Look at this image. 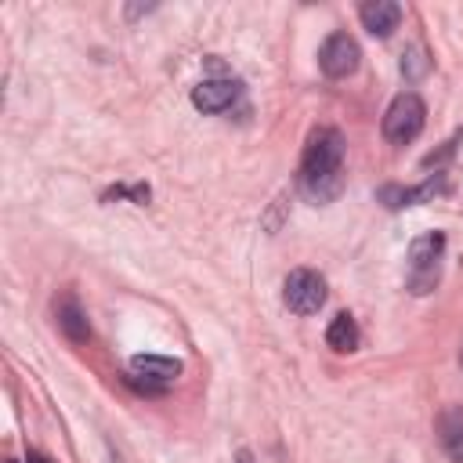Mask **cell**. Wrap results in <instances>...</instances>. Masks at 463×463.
<instances>
[{
  "label": "cell",
  "instance_id": "obj_3",
  "mask_svg": "<svg viewBox=\"0 0 463 463\" xmlns=\"http://www.w3.org/2000/svg\"><path fill=\"white\" fill-rule=\"evenodd\" d=\"M423 123H427V105H423V98L412 94V90H402V94L387 105V112H383V137H387L391 145H409L412 137H420Z\"/></svg>",
  "mask_w": 463,
  "mask_h": 463
},
{
  "label": "cell",
  "instance_id": "obj_6",
  "mask_svg": "<svg viewBox=\"0 0 463 463\" xmlns=\"http://www.w3.org/2000/svg\"><path fill=\"white\" fill-rule=\"evenodd\" d=\"M362 61V51H358V40L351 33H329L318 47V69L329 76V80H344L358 69Z\"/></svg>",
  "mask_w": 463,
  "mask_h": 463
},
{
  "label": "cell",
  "instance_id": "obj_4",
  "mask_svg": "<svg viewBox=\"0 0 463 463\" xmlns=\"http://www.w3.org/2000/svg\"><path fill=\"white\" fill-rule=\"evenodd\" d=\"M282 300L293 315H315L326 304V279L311 268H293L282 282Z\"/></svg>",
  "mask_w": 463,
  "mask_h": 463
},
{
  "label": "cell",
  "instance_id": "obj_9",
  "mask_svg": "<svg viewBox=\"0 0 463 463\" xmlns=\"http://www.w3.org/2000/svg\"><path fill=\"white\" fill-rule=\"evenodd\" d=\"M358 18H362V25L373 33V36H391L394 29H398V22H402V7L394 4V0H369V4H362L358 7Z\"/></svg>",
  "mask_w": 463,
  "mask_h": 463
},
{
  "label": "cell",
  "instance_id": "obj_16",
  "mask_svg": "<svg viewBox=\"0 0 463 463\" xmlns=\"http://www.w3.org/2000/svg\"><path fill=\"white\" fill-rule=\"evenodd\" d=\"M459 365H463V347H459Z\"/></svg>",
  "mask_w": 463,
  "mask_h": 463
},
{
  "label": "cell",
  "instance_id": "obj_10",
  "mask_svg": "<svg viewBox=\"0 0 463 463\" xmlns=\"http://www.w3.org/2000/svg\"><path fill=\"white\" fill-rule=\"evenodd\" d=\"M438 441L452 463H463V405H449L438 416Z\"/></svg>",
  "mask_w": 463,
  "mask_h": 463
},
{
  "label": "cell",
  "instance_id": "obj_2",
  "mask_svg": "<svg viewBox=\"0 0 463 463\" xmlns=\"http://www.w3.org/2000/svg\"><path fill=\"white\" fill-rule=\"evenodd\" d=\"M441 253H445V235L441 232H427L420 239H412L409 246V271H405V286L416 297H427L438 279H441Z\"/></svg>",
  "mask_w": 463,
  "mask_h": 463
},
{
  "label": "cell",
  "instance_id": "obj_11",
  "mask_svg": "<svg viewBox=\"0 0 463 463\" xmlns=\"http://www.w3.org/2000/svg\"><path fill=\"white\" fill-rule=\"evenodd\" d=\"M434 192H445V177H441V174H438L434 181L420 184V188H398V184H383V188H380V199H383L391 210H402V206H416V203L430 199Z\"/></svg>",
  "mask_w": 463,
  "mask_h": 463
},
{
  "label": "cell",
  "instance_id": "obj_12",
  "mask_svg": "<svg viewBox=\"0 0 463 463\" xmlns=\"http://www.w3.org/2000/svg\"><path fill=\"white\" fill-rule=\"evenodd\" d=\"M358 340H362V333H358V322H354L347 311H340V315L329 322V329H326V344H329L333 351H340V354L354 351V347H358Z\"/></svg>",
  "mask_w": 463,
  "mask_h": 463
},
{
  "label": "cell",
  "instance_id": "obj_8",
  "mask_svg": "<svg viewBox=\"0 0 463 463\" xmlns=\"http://www.w3.org/2000/svg\"><path fill=\"white\" fill-rule=\"evenodd\" d=\"M54 322H58V329H61L65 340H72V344H87L90 340L87 311L80 307V300L72 293H65L61 300H54Z\"/></svg>",
  "mask_w": 463,
  "mask_h": 463
},
{
  "label": "cell",
  "instance_id": "obj_5",
  "mask_svg": "<svg viewBox=\"0 0 463 463\" xmlns=\"http://www.w3.org/2000/svg\"><path fill=\"white\" fill-rule=\"evenodd\" d=\"M181 362L177 358H163V354H134L130 358V373L127 383H134L145 394H163L177 376H181Z\"/></svg>",
  "mask_w": 463,
  "mask_h": 463
},
{
  "label": "cell",
  "instance_id": "obj_15",
  "mask_svg": "<svg viewBox=\"0 0 463 463\" xmlns=\"http://www.w3.org/2000/svg\"><path fill=\"white\" fill-rule=\"evenodd\" d=\"M235 463H253V452H250V449H239V452H235Z\"/></svg>",
  "mask_w": 463,
  "mask_h": 463
},
{
  "label": "cell",
  "instance_id": "obj_13",
  "mask_svg": "<svg viewBox=\"0 0 463 463\" xmlns=\"http://www.w3.org/2000/svg\"><path fill=\"white\" fill-rule=\"evenodd\" d=\"M427 72V54L420 51V47H409L405 54H402V76L405 80H420Z\"/></svg>",
  "mask_w": 463,
  "mask_h": 463
},
{
  "label": "cell",
  "instance_id": "obj_14",
  "mask_svg": "<svg viewBox=\"0 0 463 463\" xmlns=\"http://www.w3.org/2000/svg\"><path fill=\"white\" fill-rule=\"evenodd\" d=\"M25 463H51V456H43V452H29Z\"/></svg>",
  "mask_w": 463,
  "mask_h": 463
},
{
  "label": "cell",
  "instance_id": "obj_7",
  "mask_svg": "<svg viewBox=\"0 0 463 463\" xmlns=\"http://www.w3.org/2000/svg\"><path fill=\"white\" fill-rule=\"evenodd\" d=\"M239 98V80L232 76H206L192 87V105L203 112H224Z\"/></svg>",
  "mask_w": 463,
  "mask_h": 463
},
{
  "label": "cell",
  "instance_id": "obj_17",
  "mask_svg": "<svg viewBox=\"0 0 463 463\" xmlns=\"http://www.w3.org/2000/svg\"><path fill=\"white\" fill-rule=\"evenodd\" d=\"M7 463H18V459H7Z\"/></svg>",
  "mask_w": 463,
  "mask_h": 463
},
{
  "label": "cell",
  "instance_id": "obj_1",
  "mask_svg": "<svg viewBox=\"0 0 463 463\" xmlns=\"http://www.w3.org/2000/svg\"><path fill=\"white\" fill-rule=\"evenodd\" d=\"M344 188V137L333 127L311 130L300 156V192L311 203H329Z\"/></svg>",
  "mask_w": 463,
  "mask_h": 463
}]
</instances>
